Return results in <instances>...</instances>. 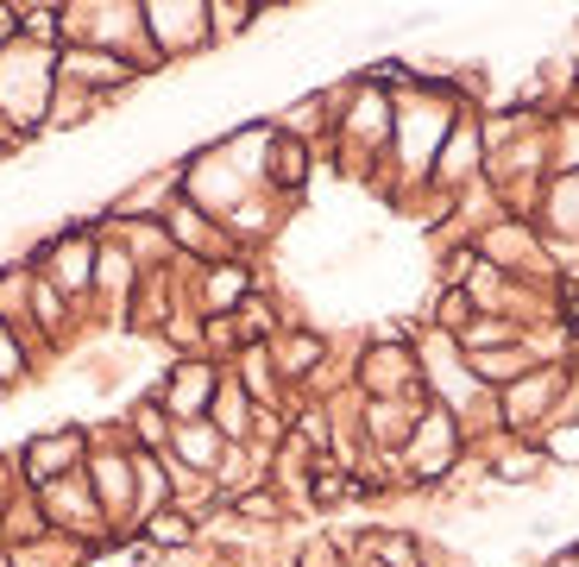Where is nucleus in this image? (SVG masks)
Returning <instances> with one entry per match:
<instances>
[{
	"mask_svg": "<svg viewBox=\"0 0 579 567\" xmlns=\"http://www.w3.org/2000/svg\"><path fill=\"white\" fill-rule=\"evenodd\" d=\"M152 542H164V548H183V542H189V523H183L177 511H164V517L152 523Z\"/></svg>",
	"mask_w": 579,
	"mask_h": 567,
	"instance_id": "f257e3e1",
	"label": "nucleus"
},
{
	"mask_svg": "<svg viewBox=\"0 0 579 567\" xmlns=\"http://www.w3.org/2000/svg\"><path fill=\"white\" fill-rule=\"evenodd\" d=\"M240 297V271H214V303H234Z\"/></svg>",
	"mask_w": 579,
	"mask_h": 567,
	"instance_id": "f03ea898",
	"label": "nucleus"
}]
</instances>
